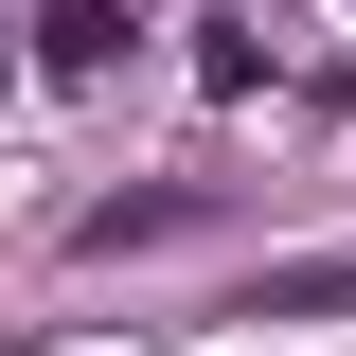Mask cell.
I'll return each instance as SVG.
<instances>
[{"label": "cell", "mask_w": 356, "mask_h": 356, "mask_svg": "<svg viewBox=\"0 0 356 356\" xmlns=\"http://www.w3.org/2000/svg\"><path fill=\"white\" fill-rule=\"evenodd\" d=\"M36 72H125V0H54L36 18Z\"/></svg>", "instance_id": "6da1fadb"}, {"label": "cell", "mask_w": 356, "mask_h": 356, "mask_svg": "<svg viewBox=\"0 0 356 356\" xmlns=\"http://www.w3.org/2000/svg\"><path fill=\"white\" fill-rule=\"evenodd\" d=\"M196 89H214V107H250V89H267V36H250V18H214V36H196Z\"/></svg>", "instance_id": "7a4b0ae2"}]
</instances>
